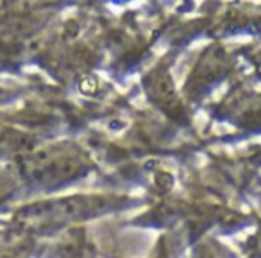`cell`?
Segmentation results:
<instances>
[{"instance_id":"1","label":"cell","mask_w":261,"mask_h":258,"mask_svg":"<svg viewBox=\"0 0 261 258\" xmlns=\"http://www.w3.org/2000/svg\"><path fill=\"white\" fill-rule=\"evenodd\" d=\"M79 90L83 91L84 95H93V93H97V90H98V81L95 79V77H91V76L84 77V79L79 83Z\"/></svg>"}]
</instances>
